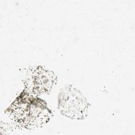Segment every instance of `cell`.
<instances>
[{"instance_id": "cell-1", "label": "cell", "mask_w": 135, "mask_h": 135, "mask_svg": "<svg viewBox=\"0 0 135 135\" xmlns=\"http://www.w3.org/2000/svg\"><path fill=\"white\" fill-rule=\"evenodd\" d=\"M12 118L27 129L37 128L47 123L52 113L46 102L25 90L7 109Z\"/></svg>"}, {"instance_id": "cell-2", "label": "cell", "mask_w": 135, "mask_h": 135, "mask_svg": "<svg viewBox=\"0 0 135 135\" xmlns=\"http://www.w3.org/2000/svg\"><path fill=\"white\" fill-rule=\"evenodd\" d=\"M57 108L60 113L70 119H84L88 115L89 103L82 93L69 84L60 92Z\"/></svg>"}, {"instance_id": "cell-3", "label": "cell", "mask_w": 135, "mask_h": 135, "mask_svg": "<svg viewBox=\"0 0 135 135\" xmlns=\"http://www.w3.org/2000/svg\"><path fill=\"white\" fill-rule=\"evenodd\" d=\"M55 80L56 76L51 71L41 66H36L30 72L27 77L25 90L35 95L46 93L51 89Z\"/></svg>"}]
</instances>
